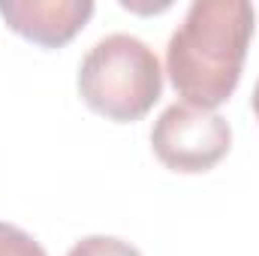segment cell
Here are the masks:
<instances>
[{"instance_id": "obj_1", "label": "cell", "mask_w": 259, "mask_h": 256, "mask_svg": "<svg viewBox=\"0 0 259 256\" xmlns=\"http://www.w3.org/2000/svg\"><path fill=\"white\" fill-rule=\"evenodd\" d=\"M253 6L247 0H196L166 49V72L187 106L214 112L241 78L253 39Z\"/></svg>"}, {"instance_id": "obj_2", "label": "cell", "mask_w": 259, "mask_h": 256, "mask_svg": "<svg viewBox=\"0 0 259 256\" xmlns=\"http://www.w3.org/2000/svg\"><path fill=\"white\" fill-rule=\"evenodd\" d=\"M78 94L97 115L130 124L145 118L163 94V69L148 42L109 33L88 49L78 66Z\"/></svg>"}, {"instance_id": "obj_3", "label": "cell", "mask_w": 259, "mask_h": 256, "mask_svg": "<svg viewBox=\"0 0 259 256\" xmlns=\"http://www.w3.org/2000/svg\"><path fill=\"white\" fill-rule=\"evenodd\" d=\"M151 148L166 169L181 175H199L214 169L229 154L232 130L229 121L217 112L175 103L154 121Z\"/></svg>"}, {"instance_id": "obj_4", "label": "cell", "mask_w": 259, "mask_h": 256, "mask_svg": "<svg viewBox=\"0 0 259 256\" xmlns=\"http://www.w3.org/2000/svg\"><path fill=\"white\" fill-rule=\"evenodd\" d=\"M6 24L33 46L61 49L94 15L91 0H0Z\"/></svg>"}, {"instance_id": "obj_5", "label": "cell", "mask_w": 259, "mask_h": 256, "mask_svg": "<svg viewBox=\"0 0 259 256\" xmlns=\"http://www.w3.org/2000/svg\"><path fill=\"white\" fill-rule=\"evenodd\" d=\"M66 256H142L130 241L115 238V235H88L75 241Z\"/></svg>"}, {"instance_id": "obj_6", "label": "cell", "mask_w": 259, "mask_h": 256, "mask_svg": "<svg viewBox=\"0 0 259 256\" xmlns=\"http://www.w3.org/2000/svg\"><path fill=\"white\" fill-rule=\"evenodd\" d=\"M0 256H49L42 244L12 223H0Z\"/></svg>"}, {"instance_id": "obj_7", "label": "cell", "mask_w": 259, "mask_h": 256, "mask_svg": "<svg viewBox=\"0 0 259 256\" xmlns=\"http://www.w3.org/2000/svg\"><path fill=\"white\" fill-rule=\"evenodd\" d=\"M253 115H256V121H259V78H256V88H253Z\"/></svg>"}]
</instances>
